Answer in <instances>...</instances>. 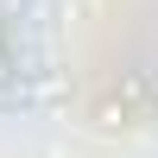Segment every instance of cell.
Listing matches in <instances>:
<instances>
[{
  "label": "cell",
  "instance_id": "1",
  "mask_svg": "<svg viewBox=\"0 0 158 158\" xmlns=\"http://www.w3.org/2000/svg\"><path fill=\"white\" fill-rule=\"evenodd\" d=\"M0 76H6V70H0Z\"/></svg>",
  "mask_w": 158,
  "mask_h": 158
}]
</instances>
